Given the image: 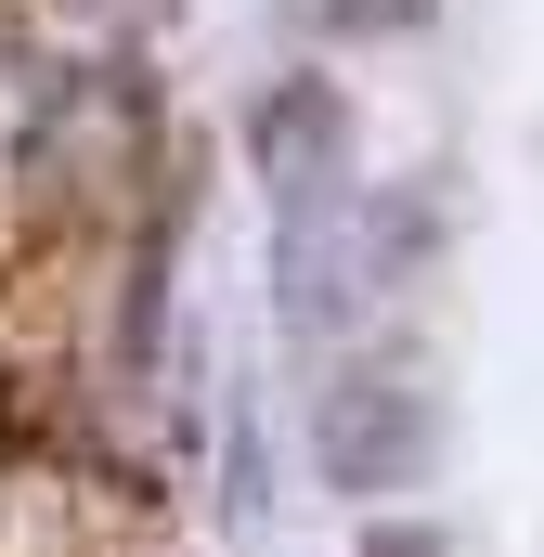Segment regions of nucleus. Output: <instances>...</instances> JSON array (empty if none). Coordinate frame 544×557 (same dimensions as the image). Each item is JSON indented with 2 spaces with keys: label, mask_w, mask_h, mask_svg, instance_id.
<instances>
[{
  "label": "nucleus",
  "mask_w": 544,
  "mask_h": 557,
  "mask_svg": "<svg viewBox=\"0 0 544 557\" xmlns=\"http://www.w3.org/2000/svg\"><path fill=\"white\" fill-rule=\"evenodd\" d=\"M247 143H260V182L285 195V208H324V182H337V156H350L337 78H285L260 117H247Z\"/></svg>",
  "instance_id": "2"
},
{
  "label": "nucleus",
  "mask_w": 544,
  "mask_h": 557,
  "mask_svg": "<svg viewBox=\"0 0 544 557\" xmlns=\"http://www.w3.org/2000/svg\"><path fill=\"white\" fill-rule=\"evenodd\" d=\"M311 454H324L337 493H403L415 467H428V403H415L403 376H350V389H324Z\"/></svg>",
  "instance_id": "1"
},
{
  "label": "nucleus",
  "mask_w": 544,
  "mask_h": 557,
  "mask_svg": "<svg viewBox=\"0 0 544 557\" xmlns=\"http://www.w3.org/2000/svg\"><path fill=\"white\" fill-rule=\"evenodd\" d=\"M363 557H441V532H415V519H403V532H363Z\"/></svg>",
  "instance_id": "4"
},
{
  "label": "nucleus",
  "mask_w": 544,
  "mask_h": 557,
  "mask_svg": "<svg viewBox=\"0 0 544 557\" xmlns=\"http://www.w3.org/2000/svg\"><path fill=\"white\" fill-rule=\"evenodd\" d=\"M441 0H324V26L337 39H403V26H428Z\"/></svg>",
  "instance_id": "3"
}]
</instances>
